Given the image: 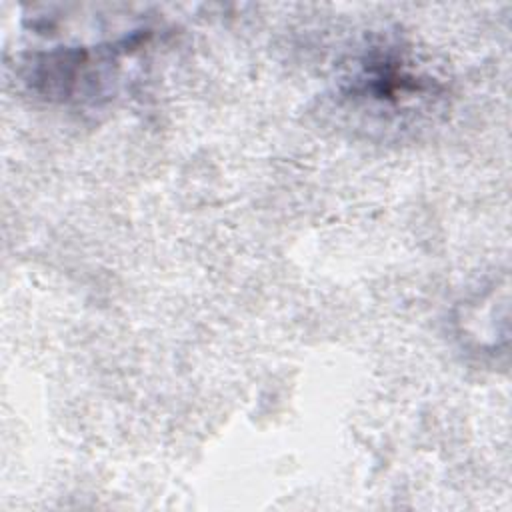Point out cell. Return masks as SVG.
<instances>
[{
	"label": "cell",
	"mask_w": 512,
	"mask_h": 512,
	"mask_svg": "<svg viewBox=\"0 0 512 512\" xmlns=\"http://www.w3.org/2000/svg\"><path fill=\"white\" fill-rule=\"evenodd\" d=\"M402 54L392 50H370L348 74L344 96L364 112L396 114L418 108L424 100L434 98L430 78L414 72Z\"/></svg>",
	"instance_id": "obj_1"
}]
</instances>
